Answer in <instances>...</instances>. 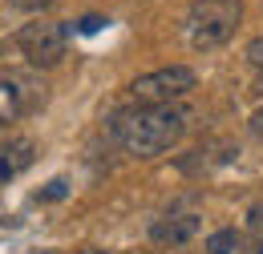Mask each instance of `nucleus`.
<instances>
[{"mask_svg":"<svg viewBox=\"0 0 263 254\" xmlns=\"http://www.w3.org/2000/svg\"><path fill=\"white\" fill-rule=\"evenodd\" d=\"M247 133H251L255 141H263V105L251 113V117H247Z\"/></svg>","mask_w":263,"mask_h":254,"instance_id":"f8f14e48","label":"nucleus"},{"mask_svg":"<svg viewBox=\"0 0 263 254\" xmlns=\"http://www.w3.org/2000/svg\"><path fill=\"white\" fill-rule=\"evenodd\" d=\"M33 161H36L33 137H8V141H0V186H8L12 178H21Z\"/></svg>","mask_w":263,"mask_h":254,"instance_id":"423d86ee","label":"nucleus"},{"mask_svg":"<svg viewBox=\"0 0 263 254\" xmlns=\"http://www.w3.org/2000/svg\"><path fill=\"white\" fill-rule=\"evenodd\" d=\"M247 226H251V230L263 238V202H255V206L247 210Z\"/></svg>","mask_w":263,"mask_h":254,"instance_id":"9b49d317","label":"nucleus"},{"mask_svg":"<svg viewBox=\"0 0 263 254\" xmlns=\"http://www.w3.org/2000/svg\"><path fill=\"white\" fill-rule=\"evenodd\" d=\"M251 254H263V242H255V246H251Z\"/></svg>","mask_w":263,"mask_h":254,"instance_id":"dca6fc26","label":"nucleus"},{"mask_svg":"<svg viewBox=\"0 0 263 254\" xmlns=\"http://www.w3.org/2000/svg\"><path fill=\"white\" fill-rule=\"evenodd\" d=\"M41 198H65V182H49V190L41 194Z\"/></svg>","mask_w":263,"mask_h":254,"instance_id":"4468645a","label":"nucleus"},{"mask_svg":"<svg viewBox=\"0 0 263 254\" xmlns=\"http://www.w3.org/2000/svg\"><path fill=\"white\" fill-rule=\"evenodd\" d=\"M195 85H198V77H195L191 65H166V69L134 77L130 97H134V105H170V101L186 97Z\"/></svg>","mask_w":263,"mask_h":254,"instance_id":"7ed1b4c3","label":"nucleus"},{"mask_svg":"<svg viewBox=\"0 0 263 254\" xmlns=\"http://www.w3.org/2000/svg\"><path fill=\"white\" fill-rule=\"evenodd\" d=\"M239 20H243V0H191L182 32L195 53H211L235 36Z\"/></svg>","mask_w":263,"mask_h":254,"instance_id":"f03ea898","label":"nucleus"},{"mask_svg":"<svg viewBox=\"0 0 263 254\" xmlns=\"http://www.w3.org/2000/svg\"><path fill=\"white\" fill-rule=\"evenodd\" d=\"M101 25H105V20H101V16H85V20H81V25H77V32H98Z\"/></svg>","mask_w":263,"mask_h":254,"instance_id":"ddd939ff","label":"nucleus"},{"mask_svg":"<svg viewBox=\"0 0 263 254\" xmlns=\"http://www.w3.org/2000/svg\"><path fill=\"white\" fill-rule=\"evenodd\" d=\"M239 246H243V234L235 226H223V230H215L206 238V254H235Z\"/></svg>","mask_w":263,"mask_h":254,"instance_id":"6e6552de","label":"nucleus"},{"mask_svg":"<svg viewBox=\"0 0 263 254\" xmlns=\"http://www.w3.org/2000/svg\"><path fill=\"white\" fill-rule=\"evenodd\" d=\"M41 97H45V89H36L25 77H0V125L21 121L33 105H41Z\"/></svg>","mask_w":263,"mask_h":254,"instance_id":"39448f33","label":"nucleus"},{"mask_svg":"<svg viewBox=\"0 0 263 254\" xmlns=\"http://www.w3.org/2000/svg\"><path fill=\"white\" fill-rule=\"evenodd\" d=\"M16 49L25 53V61L33 69H53V65H61V57L69 49V25H61V20H33V25H25L16 32Z\"/></svg>","mask_w":263,"mask_h":254,"instance_id":"20e7f679","label":"nucleus"},{"mask_svg":"<svg viewBox=\"0 0 263 254\" xmlns=\"http://www.w3.org/2000/svg\"><path fill=\"white\" fill-rule=\"evenodd\" d=\"M8 4H12L16 12H45L53 0H8Z\"/></svg>","mask_w":263,"mask_h":254,"instance_id":"9d476101","label":"nucleus"},{"mask_svg":"<svg viewBox=\"0 0 263 254\" xmlns=\"http://www.w3.org/2000/svg\"><path fill=\"white\" fill-rule=\"evenodd\" d=\"M186 129V113L174 105H134L109 117L114 141L134 158H158L166 154Z\"/></svg>","mask_w":263,"mask_h":254,"instance_id":"f257e3e1","label":"nucleus"},{"mask_svg":"<svg viewBox=\"0 0 263 254\" xmlns=\"http://www.w3.org/2000/svg\"><path fill=\"white\" fill-rule=\"evenodd\" d=\"M243 57H247V65L255 69L263 77V36H255V40H247V49H243Z\"/></svg>","mask_w":263,"mask_h":254,"instance_id":"1a4fd4ad","label":"nucleus"},{"mask_svg":"<svg viewBox=\"0 0 263 254\" xmlns=\"http://www.w3.org/2000/svg\"><path fill=\"white\" fill-rule=\"evenodd\" d=\"M73 254H109V250H98V246H85V250H73Z\"/></svg>","mask_w":263,"mask_h":254,"instance_id":"2eb2a0df","label":"nucleus"},{"mask_svg":"<svg viewBox=\"0 0 263 254\" xmlns=\"http://www.w3.org/2000/svg\"><path fill=\"white\" fill-rule=\"evenodd\" d=\"M198 230H202L198 214H166V218H158V222L150 226V238L158 246H182V242L195 238Z\"/></svg>","mask_w":263,"mask_h":254,"instance_id":"0eeeda50","label":"nucleus"}]
</instances>
